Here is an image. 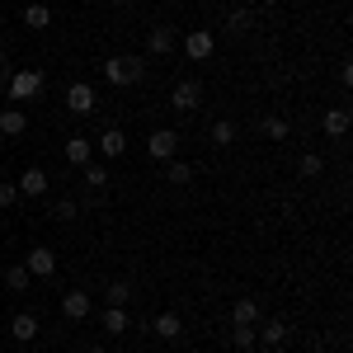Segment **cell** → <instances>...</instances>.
I'll list each match as a JSON object with an SVG mask.
<instances>
[{"label": "cell", "mask_w": 353, "mask_h": 353, "mask_svg": "<svg viewBox=\"0 0 353 353\" xmlns=\"http://www.w3.org/2000/svg\"><path fill=\"white\" fill-rule=\"evenodd\" d=\"M24 128H28V113L19 104H10V109L0 113V132L5 137H24Z\"/></svg>", "instance_id": "cell-10"}, {"label": "cell", "mask_w": 353, "mask_h": 353, "mask_svg": "<svg viewBox=\"0 0 353 353\" xmlns=\"http://www.w3.org/2000/svg\"><path fill=\"white\" fill-rule=\"evenodd\" d=\"M321 170H325V161H321L316 151H306V156H301V161H297V174H301V179H316Z\"/></svg>", "instance_id": "cell-23"}, {"label": "cell", "mask_w": 353, "mask_h": 353, "mask_svg": "<svg viewBox=\"0 0 353 353\" xmlns=\"http://www.w3.org/2000/svg\"><path fill=\"white\" fill-rule=\"evenodd\" d=\"M28 283H33V273H28L24 264H10V269H5V288H10V292H24Z\"/></svg>", "instance_id": "cell-21"}, {"label": "cell", "mask_w": 353, "mask_h": 353, "mask_svg": "<svg viewBox=\"0 0 353 353\" xmlns=\"http://www.w3.org/2000/svg\"><path fill=\"white\" fill-rule=\"evenodd\" d=\"M226 24L236 28V33H250V28H254V14H250V10H231V14H226Z\"/></svg>", "instance_id": "cell-26"}, {"label": "cell", "mask_w": 353, "mask_h": 353, "mask_svg": "<svg viewBox=\"0 0 353 353\" xmlns=\"http://www.w3.org/2000/svg\"><path fill=\"white\" fill-rule=\"evenodd\" d=\"M212 48H217L212 28H193L189 38H184V52H189V61H208V57H212Z\"/></svg>", "instance_id": "cell-3"}, {"label": "cell", "mask_w": 353, "mask_h": 353, "mask_svg": "<svg viewBox=\"0 0 353 353\" xmlns=\"http://www.w3.org/2000/svg\"><path fill=\"white\" fill-rule=\"evenodd\" d=\"M231 321H236V325H259V301L241 297L236 306H231Z\"/></svg>", "instance_id": "cell-14"}, {"label": "cell", "mask_w": 353, "mask_h": 353, "mask_svg": "<svg viewBox=\"0 0 353 353\" xmlns=\"http://www.w3.org/2000/svg\"><path fill=\"white\" fill-rule=\"evenodd\" d=\"M48 24H52V10L48 5H38V0L24 5V28H48Z\"/></svg>", "instance_id": "cell-18"}, {"label": "cell", "mask_w": 353, "mask_h": 353, "mask_svg": "<svg viewBox=\"0 0 353 353\" xmlns=\"http://www.w3.org/2000/svg\"><path fill=\"white\" fill-rule=\"evenodd\" d=\"M151 330H156L161 339H179V334H184V321H179L174 311H161V316L151 321Z\"/></svg>", "instance_id": "cell-12"}, {"label": "cell", "mask_w": 353, "mask_h": 353, "mask_svg": "<svg viewBox=\"0 0 353 353\" xmlns=\"http://www.w3.org/2000/svg\"><path fill=\"white\" fill-rule=\"evenodd\" d=\"M264 137L269 141H288V118H264Z\"/></svg>", "instance_id": "cell-27"}, {"label": "cell", "mask_w": 353, "mask_h": 353, "mask_svg": "<svg viewBox=\"0 0 353 353\" xmlns=\"http://www.w3.org/2000/svg\"><path fill=\"white\" fill-rule=\"evenodd\" d=\"M90 353H104V349H90Z\"/></svg>", "instance_id": "cell-34"}, {"label": "cell", "mask_w": 353, "mask_h": 353, "mask_svg": "<svg viewBox=\"0 0 353 353\" xmlns=\"http://www.w3.org/2000/svg\"><path fill=\"white\" fill-rule=\"evenodd\" d=\"M19 193H24V198H43V193H48V174H43L38 165L24 170V174H19Z\"/></svg>", "instance_id": "cell-11"}, {"label": "cell", "mask_w": 353, "mask_h": 353, "mask_svg": "<svg viewBox=\"0 0 353 353\" xmlns=\"http://www.w3.org/2000/svg\"><path fill=\"white\" fill-rule=\"evenodd\" d=\"M14 198H19V184H0V208H14Z\"/></svg>", "instance_id": "cell-31"}, {"label": "cell", "mask_w": 353, "mask_h": 353, "mask_svg": "<svg viewBox=\"0 0 353 353\" xmlns=\"http://www.w3.org/2000/svg\"><path fill=\"white\" fill-rule=\"evenodd\" d=\"M52 217H57V221H76V217H81V208H76L71 198H61V203L52 208Z\"/></svg>", "instance_id": "cell-29"}, {"label": "cell", "mask_w": 353, "mask_h": 353, "mask_svg": "<svg viewBox=\"0 0 353 353\" xmlns=\"http://www.w3.org/2000/svg\"><path fill=\"white\" fill-rule=\"evenodd\" d=\"M254 334H259L264 344H273V349H278V344H288V334H292V330H288V321H278V316H273V321H259V325H254Z\"/></svg>", "instance_id": "cell-9"}, {"label": "cell", "mask_w": 353, "mask_h": 353, "mask_svg": "<svg viewBox=\"0 0 353 353\" xmlns=\"http://www.w3.org/2000/svg\"><path fill=\"white\" fill-rule=\"evenodd\" d=\"M170 184H189L193 179V165H184V161H170V174H165Z\"/></svg>", "instance_id": "cell-28"}, {"label": "cell", "mask_w": 353, "mask_h": 353, "mask_svg": "<svg viewBox=\"0 0 353 353\" xmlns=\"http://www.w3.org/2000/svg\"><path fill=\"white\" fill-rule=\"evenodd\" d=\"M5 94H10L14 104L38 99V94H43V71H33V66H28V71H14V76L5 81Z\"/></svg>", "instance_id": "cell-1"}, {"label": "cell", "mask_w": 353, "mask_h": 353, "mask_svg": "<svg viewBox=\"0 0 353 353\" xmlns=\"http://www.w3.org/2000/svg\"><path fill=\"white\" fill-rule=\"evenodd\" d=\"M104 297H109V306H128L132 301V283L128 278H113L109 288H104Z\"/></svg>", "instance_id": "cell-19"}, {"label": "cell", "mask_w": 353, "mask_h": 353, "mask_svg": "<svg viewBox=\"0 0 353 353\" xmlns=\"http://www.w3.org/2000/svg\"><path fill=\"white\" fill-rule=\"evenodd\" d=\"M146 151H151L156 161H174V151H179V137L170 132V128H161V132H151V141H146Z\"/></svg>", "instance_id": "cell-6"}, {"label": "cell", "mask_w": 353, "mask_h": 353, "mask_svg": "<svg viewBox=\"0 0 353 353\" xmlns=\"http://www.w3.org/2000/svg\"><path fill=\"white\" fill-rule=\"evenodd\" d=\"M141 76H146L141 57H109V61H104V81L109 85H137Z\"/></svg>", "instance_id": "cell-2"}, {"label": "cell", "mask_w": 353, "mask_h": 353, "mask_svg": "<svg viewBox=\"0 0 353 353\" xmlns=\"http://www.w3.org/2000/svg\"><path fill=\"white\" fill-rule=\"evenodd\" d=\"M151 52H156V57L174 52V28H170V24H156V28H151Z\"/></svg>", "instance_id": "cell-17"}, {"label": "cell", "mask_w": 353, "mask_h": 353, "mask_svg": "<svg viewBox=\"0 0 353 353\" xmlns=\"http://www.w3.org/2000/svg\"><path fill=\"white\" fill-rule=\"evenodd\" d=\"M128 325H132V321H128L123 306H109V311H104V330H109V334H128Z\"/></svg>", "instance_id": "cell-22"}, {"label": "cell", "mask_w": 353, "mask_h": 353, "mask_svg": "<svg viewBox=\"0 0 353 353\" xmlns=\"http://www.w3.org/2000/svg\"><path fill=\"white\" fill-rule=\"evenodd\" d=\"M5 81H10V76H5V66H0V90H5Z\"/></svg>", "instance_id": "cell-32"}, {"label": "cell", "mask_w": 353, "mask_h": 353, "mask_svg": "<svg viewBox=\"0 0 353 353\" xmlns=\"http://www.w3.org/2000/svg\"><path fill=\"white\" fill-rule=\"evenodd\" d=\"M231 141H236V123H226V118L212 123V146H231Z\"/></svg>", "instance_id": "cell-25"}, {"label": "cell", "mask_w": 353, "mask_h": 353, "mask_svg": "<svg viewBox=\"0 0 353 353\" xmlns=\"http://www.w3.org/2000/svg\"><path fill=\"white\" fill-rule=\"evenodd\" d=\"M99 151H104V156H123V151H128V137L118 132V128H104V132H99Z\"/></svg>", "instance_id": "cell-16"}, {"label": "cell", "mask_w": 353, "mask_h": 353, "mask_svg": "<svg viewBox=\"0 0 353 353\" xmlns=\"http://www.w3.org/2000/svg\"><path fill=\"white\" fill-rule=\"evenodd\" d=\"M90 156H94L90 137H66V161L71 165H90Z\"/></svg>", "instance_id": "cell-15"}, {"label": "cell", "mask_w": 353, "mask_h": 353, "mask_svg": "<svg viewBox=\"0 0 353 353\" xmlns=\"http://www.w3.org/2000/svg\"><path fill=\"white\" fill-rule=\"evenodd\" d=\"M81 170H85V184H90V189H99V193L109 189V170H104V165H81Z\"/></svg>", "instance_id": "cell-24"}, {"label": "cell", "mask_w": 353, "mask_h": 353, "mask_svg": "<svg viewBox=\"0 0 353 353\" xmlns=\"http://www.w3.org/2000/svg\"><path fill=\"white\" fill-rule=\"evenodd\" d=\"M10 334H14L19 344H33V339H38V321H33L28 311H19V316L10 321Z\"/></svg>", "instance_id": "cell-13"}, {"label": "cell", "mask_w": 353, "mask_h": 353, "mask_svg": "<svg viewBox=\"0 0 353 353\" xmlns=\"http://www.w3.org/2000/svg\"><path fill=\"white\" fill-rule=\"evenodd\" d=\"M321 128H325V137H344L349 132V109H330Z\"/></svg>", "instance_id": "cell-20"}, {"label": "cell", "mask_w": 353, "mask_h": 353, "mask_svg": "<svg viewBox=\"0 0 353 353\" xmlns=\"http://www.w3.org/2000/svg\"><path fill=\"white\" fill-rule=\"evenodd\" d=\"M254 339H259V334H254V325H236V334H231V344H236V349H250Z\"/></svg>", "instance_id": "cell-30"}, {"label": "cell", "mask_w": 353, "mask_h": 353, "mask_svg": "<svg viewBox=\"0 0 353 353\" xmlns=\"http://www.w3.org/2000/svg\"><path fill=\"white\" fill-rule=\"evenodd\" d=\"M198 99H203V85H198V81H179L174 90H170V104H174L179 113H193V109H198Z\"/></svg>", "instance_id": "cell-4"}, {"label": "cell", "mask_w": 353, "mask_h": 353, "mask_svg": "<svg viewBox=\"0 0 353 353\" xmlns=\"http://www.w3.org/2000/svg\"><path fill=\"white\" fill-rule=\"evenodd\" d=\"M109 5H123V0H109Z\"/></svg>", "instance_id": "cell-33"}, {"label": "cell", "mask_w": 353, "mask_h": 353, "mask_svg": "<svg viewBox=\"0 0 353 353\" xmlns=\"http://www.w3.org/2000/svg\"><path fill=\"white\" fill-rule=\"evenodd\" d=\"M90 311H94L90 292H66V297H61V316H66V321H85Z\"/></svg>", "instance_id": "cell-8"}, {"label": "cell", "mask_w": 353, "mask_h": 353, "mask_svg": "<svg viewBox=\"0 0 353 353\" xmlns=\"http://www.w3.org/2000/svg\"><path fill=\"white\" fill-rule=\"evenodd\" d=\"M24 269L33 273V278H48V273H57V254L48 250V245H38V250H28Z\"/></svg>", "instance_id": "cell-7"}, {"label": "cell", "mask_w": 353, "mask_h": 353, "mask_svg": "<svg viewBox=\"0 0 353 353\" xmlns=\"http://www.w3.org/2000/svg\"><path fill=\"white\" fill-rule=\"evenodd\" d=\"M94 104H99V99H94V85L76 81L71 90H66V109L71 113H94Z\"/></svg>", "instance_id": "cell-5"}]
</instances>
